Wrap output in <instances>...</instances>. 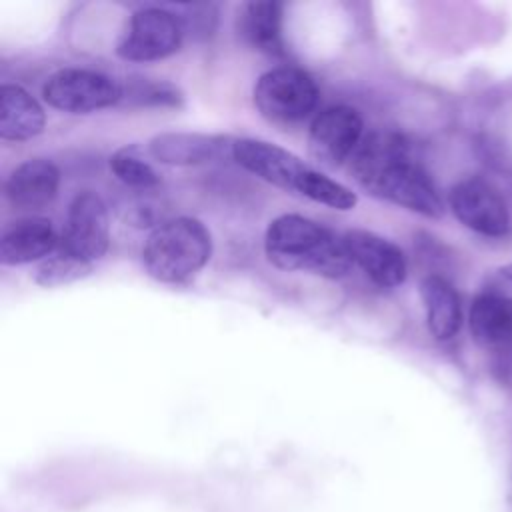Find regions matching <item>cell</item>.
I'll use <instances>...</instances> for the list:
<instances>
[{
    "label": "cell",
    "mask_w": 512,
    "mask_h": 512,
    "mask_svg": "<svg viewBox=\"0 0 512 512\" xmlns=\"http://www.w3.org/2000/svg\"><path fill=\"white\" fill-rule=\"evenodd\" d=\"M448 208L468 230L486 238H504L512 218L502 194L484 178L458 180L448 192Z\"/></svg>",
    "instance_id": "52a82bcc"
},
{
    "label": "cell",
    "mask_w": 512,
    "mask_h": 512,
    "mask_svg": "<svg viewBox=\"0 0 512 512\" xmlns=\"http://www.w3.org/2000/svg\"><path fill=\"white\" fill-rule=\"evenodd\" d=\"M474 342L492 352L494 366L504 378H512V296L498 290H482L468 312Z\"/></svg>",
    "instance_id": "9c48e42d"
},
{
    "label": "cell",
    "mask_w": 512,
    "mask_h": 512,
    "mask_svg": "<svg viewBox=\"0 0 512 512\" xmlns=\"http://www.w3.org/2000/svg\"><path fill=\"white\" fill-rule=\"evenodd\" d=\"M42 96L56 110L90 114L122 102V84L96 70L62 68L46 80Z\"/></svg>",
    "instance_id": "8992f818"
},
{
    "label": "cell",
    "mask_w": 512,
    "mask_h": 512,
    "mask_svg": "<svg viewBox=\"0 0 512 512\" xmlns=\"http://www.w3.org/2000/svg\"><path fill=\"white\" fill-rule=\"evenodd\" d=\"M122 102L136 106H180L182 92L170 82L144 78L122 86Z\"/></svg>",
    "instance_id": "44dd1931"
},
{
    "label": "cell",
    "mask_w": 512,
    "mask_h": 512,
    "mask_svg": "<svg viewBox=\"0 0 512 512\" xmlns=\"http://www.w3.org/2000/svg\"><path fill=\"white\" fill-rule=\"evenodd\" d=\"M254 106L276 124L304 120L318 104V86L310 74L294 66L266 70L254 84Z\"/></svg>",
    "instance_id": "5b68a950"
},
{
    "label": "cell",
    "mask_w": 512,
    "mask_h": 512,
    "mask_svg": "<svg viewBox=\"0 0 512 512\" xmlns=\"http://www.w3.org/2000/svg\"><path fill=\"white\" fill-rule=\"evenodd\" d=\"M184 8L188 10V14H182V16L176 14L184 26V32L192 28L196 30V34H210L216 20L214 8L212 6H184Z\"/></svg>",
    "instance_id": "7402d4cb"
},
{
    "label": "cell",
    "mask_w": 512,
    "mask_h": 512,
    "mask_svg": "<svg viewBox=\"0 0 512 512\" xmlns=\"http://www.w3.org/2000/svg\"><path fill=\"white\" fill-rule=\"evenodd\" d=\"M110 244V218L104 200L92 192H78L66 214V224L60 238V248L68 254L94 264Z\"/></svg>",
    "instance_id": "30bf717a"
},
{
    "label": "cell",
    "mask_w": 512,
    "mask_h": 512,
    "mask_svg": "<svg viewBox=\"0 0 512 512\" xmlns=\"http://www.w3.org/2000/svg\"><path fill=\"white\" fill-rule=\"evenodd\" d=\"M92 268H94V264L76 258L58 246L50 256H46L38 264V268L34 272V282L44 288L64 286V284H70V282H76V280L88 276L92 272Z\"/></svg>",
    "instance_id": "d6986e66"
},
{
    "label": "cell",
    "mask_w": 512,
    "mask_h": 512,
    "mask_svg": "<svg viewBox=\"0 0 512 512\" xmlns=\"http://www.w3.org/2000/svg\"><path fill=\"white\" fill-rule=\"evenodd\" d=\"M236 138L204 132H160L150 138L148 152L168 166H198L232 156Z\"/></svg>",
    "instance_id": "4fadbf2b"
},
{
    "label": "cell",
    "mask_w": 512,
    "mask_h": 512,
    "mask_svg": "<svg viewBox=\"0 0 512 512\" xmlns=\"http://www.w3.org/2000/svg\"><path fill=\"white\" fill-rule=\"evenodd\" d=\"M362 116L344 104L322 110L308 130V154L324 168H338L362 142Z\"/></svg>",
    "instance_id": "8fae6325"
},
{
    "label": "cell",
    "mask_w": 512,
    "mask_h": 512,
    "mask_svg": "<svg viewBox=\"0 0 512 512\" xmlns=\"http://www.w3.org/2000/svg\"><path fill=\"white\" fill-rule=\"evenodd\" d=\"M264 254L280 270L308 272L332 280L354 268L344 238L300 214H282L268 224Z\"/></svg>",
    "instance_id": "7a4b0ae2"
},
{
    "label": "cell",
    "mask_w": 512,
    "mask_h": 512,
    "mask_svg": "<svg viewBox=\"0 0 512 512\" xmlns=\"http://www.w3.org/2000/svg\"><path fill=\"white\" fill-rule=\"evenodd\" d=\"M60 170L46 158H30L16 166L4 182L8 202L22 210H38L56 198Z\"/></svg>",
    "instance_id": "9a60e30c"
},
{
    "label": "cell",
    "mask_w": 512,
    "mask_h": 512,
    "mask_svg": "<svg viewBox=\"0 0 512 512\" xmlns=\"http://www.w3.org/2000/svg\"><path fill=\"white\" fill-rule=\"evenodd\" d=\"M282 12L284 4L274 0H254L242 6L236 18L240 38L258 52L270 56L284 54L282 38Z\"/></svg>",
    "instance_id": "e0dca14e"
},
{
    "label": "cell",
    "mask_w": 512,
    "mask_h": 512,
    "mask_svg": "<svg viewBox=\"0 0 512 512\" xmlns=\"http://www.w3.org/2000/svg\"><path fill=\"white\" fill-rule=\"evenodd\" d=\"M354 182L374 198L392 202L426 218H440L444 202L410 144L396 132H372L348 160Z\"/></svg>",
    "instance_id": "6da1fadb"
},
{
    "label": "cell",
    "mask_w": 512,
    "mask_h": 512,
    "mask_svg": "<svg viewBox=\"0 0 512 512\" xmlns=\"http://www.w3.org/2000/svg\"><path fill=\"white\" fill-rule=\"evenodd\" d=\"M184 26L166 8H140L132 14L126 34L116 46V54L130 62L162 60L182 46Z\"/></svg>",
    "instance_id": "ba28073f"
},
{
    "label": "cell",
    "mask_w": 512,
    "mask_h": 512,
    "mask_svg": "<svg viewBox=\"0 0 512 512\" xmlns=\"http://www.w3.org/2000/svg\"><path fill=\"white\" fill-rule=\"evenodd\" d=\"M60 238L48 218L32 216L12 222L0 238V262L4 266H20L50 256Z\"/></svg>",
    "instance_id": "5bb4252c"
},
{
    "label": "cell",
    "mask_w": 512,
    "mask_h": 512,
    "mask_svg": "<svg viewBox=\"0 0 512 512\" xmlns=\"http://www.w3.org/2000/svg\"><path fill=\"white\" fill-rule=\"evenodd\" d=\"M212 256L210 230L190 216L166 218L144 242L142 264L162 284H184Z\"/></svg>",
    "instance_id": "277c9868"
},
{
    "label": "cell",
    "mask_w": 512,
    "mask_h": 512,
    "mask_svg": "<svg viewBox=\"0 0 512 512\" xmlns=\"http://www.w3.org/2000/svg\"><path fill=\"white\" fill-rule=\"evenodd\" d=\"M500 274H502V278H504V280H508V282L512 284V262L504 264V266L500 268Z\"/></svg>",
    "instance_id": "603a6c76"
},
{
    "label": "cell",
    "mask_w": 512,
    "mask_h": 512,
    "mask_svg": "<svg viewBox=\"0 0 512 512\" xmlns=\"http://www.w3.org/2000/svg\"><path fill=\"white\" fill-rule=\"evenodd\" d=\"M232 158L264 182L316 204L346 212L358 202L356 192L348 186L326 176L278 144L256 138H236Z\"/></svg>",
    "instance_id": "3957f363"
},
{
    "label": "cell",
    "mask_w": 512,
    "mask_h": 512,
    "mask_svg": "<svg viewBox=\"0 0 512 512\" xmlns=\"http://www.w3.org/2000/svg\"><path fill=\"white\" fill-rule=\"evenodd\" d=\"M506 502H508V508L512 512V466H510V474H508V492H506Z\"/></svg>",
    "instance_id": "cb8c5ba5"
},
{
    "label": "cell",
    "mask_w": 512,
    "mask_h": 512,
    "mask_svg": "<svg viewBox=\"0 0 512 512\" xmlns=\"http://www.w3.org/2000/svg\"><path fill=\"white\" fill-rule=\"evenodd\" d=\"M110 170L114 172V176L136 190H152L160 184V176L158 172L152 168V164H148L146 160H142L136 154L134 146H126L116 150L110 156Z\"/></svg>",
    "instance_id": "ffe728a7"
},
{
    "label": "cell",
    "mask_w": 512,
    "mask_h": 512,
    "mask_svg": "<svg viewBox=\"0 0 512 512\" xmlns=\"http://www.w3.org/2000/svg\"><path fill=\"white\" fill-rule=\"evenodd\" d=\"M342 238L354 266L362 268L374 284L382 288H394L406 280V256L402 248L388 238L368 230H350Z\"/></svg>",
    "instance_id": "7c38bea8"
},
{
    "label": "cell",
    "mask_w": 512,
    "mask_h": 512,
    "mask_svg": "<svg viewBox=\"0 0 512 512\" xmlns=\"http://www.w3.org/2000/svg\"><path fill=\"white\" fill-rule=\"evenodd\" d=\"M46 114L38 100L18 84L0 86V138L24 142L44 130Z\"/></svg>",
    "instance_id": "ac0fdd59"
},
{
    "label": "cell",
    "mask_w": 512,
    "mask_h": 512,
    "mask_svg": "<svg viewBox=\"0 0 512 512\" xmlns=\"http://www.w3.org/2000/svg\"><path fill=\"white\" fill-rule=\"evenodd\" d=\"M420 296L430 334L440 342L452 340L462 326V300L454 284L442 274H428L420 282Z\"/></svg>",
    "instance_id": "2e32d148"
}]
</instances>
